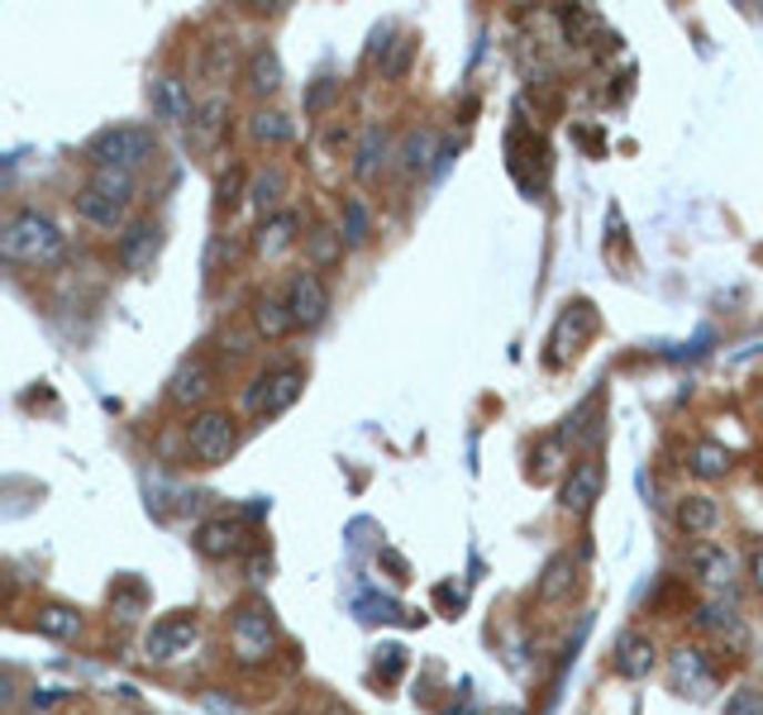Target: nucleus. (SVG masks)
<instances>
[{
  "instance_id": "1",
  "label": "nucleus",
  "mask_w": 763,
  "mask_h": 715,
  "mask_svg": "<svg viewBox=\"0 0 763 715\" xmlns=\"http://www.w3.org/2000/svg\"><path fill=\"white\" fill-rule=\"evenodd\" d=\"M130 201H134V182H130V172H115V167H95L87 186L77 191L82 219H91V225H101V229H115L124 211H130Z\"/></svg>"
},
{
  "instance_id": "2",
  "label": "nucleus",
  "mask_w": 763,
  "mask_h": 715,
  "mask_svg": "<svg viewBox=\"0 0 763 715\" xmlns=\"http://www.w3.org/2000/svg\"><path fill=\"white\" fill-rule=\"evenodd\" d=\"M0 253H6L10 263H48L62 253V234L48 215L20 211V215L6 219V229H0Z\"/></svg>"
},
{
  "instance_id": "3",
  "label": "nucleus",
  "mask_w": 763,
  "mask_h": 715,
  "mask_svg": "<svg viewBox=\"0 0 763 715\" xmlns=\"http://www.w3.org/2000/svg\"><path fill=\"white\" fill-rule=\"evenodd\" d=\"M157 149V139L149 130H139V124H115V130H105V134H95L91 139V163L95 167H115V172H134L143 167L153 157Z\"/></svg>"
},
{
  "instance_id": "4",
  "label": "nucleus",
  "mask_w": 763,
  "mask_h": 715,
  "mask_svg": "<svg viewBox=\"0 0 763 715\" xmlns=\"http://www.w3.org/2000/svg\"><path fill=\"white\" fill-rule=\"evenodd\" d=\"M234 443H238V429H234L230 410H205V416H196L186 425V449L201 468L225 463V458L234 453Z\"/></svg>"
},
{
  "instance_id": "5",
  "label": "nucleus",
  "mask_w": 763,
  "mask_h": 715,
  "mask_svg": "<svg viewBox=\"0 0 763 715\" xmlns=\"http://www.w3.org/2000/svg\"><path fill=\"white\" fill-rule=\"evenodd\" d=\"M230 644H234V658H238V663H263V658H273L277 630H273V615H267V606H258V601L238 606L234 620H230Z\"/></svg>"
},
{
  "instance_id": "6",
  "label": "nucleus",
  "mask_w": 763,
  "mask_h": 715,
  "mask_svg": "<svg viewBox=\"0 0 763 715\" xmlns=\"http://www.w3.org/2000/svg\"><path fill=\"white\" fill-rule=\"evenodd\" d=\"M301 391H306V372H301V368H273V372H263L248 387L244 406L253 410V416H282L286 406H296Z\"/></svg>"
},
{
  "instance_id": "7",
  "label": "nucleus",
  "mask_w": 763,
  "mask_h": 715,
  "mask_svg": "<svg viewBox=\"0 0 763 715\" xmlns=\"http://www.w3.org/2000/svg\"><path fill=\"white\" fill-rule=\"evenodd\" d=\"M191 644H196V620H191V615L157 620V625L149 630V640H143L149 663H177L182 654H191Z\"/></svg>"
},
{
  "instance_id": "8",
  "label": "nucleus",
  "mask_w": 763,
  "mask_h": 715,
  "mask_svg": "<svg viewBox=\"0 0 763 715\" xmlns=\"http://www.w3.org/2000/svg\"><path fill=\"white\" fill-rule=\"evenodd\" d=\"M601 482H607V472H601V458L597 453L578 458V463H572V472H568V482H563V491H559L563 511L587 515V511H592V501L601 497Z\"/></svg>"
},
{
  "instance_id": "9",
  "label": "nucleus",
  "mask_w": 763,
  "mask_h": 715,
  "mask_svg": "<svg viewBox=\"0 0 763 715\" xmlns=\"http://www.w3.org/2000/svg\"><path fill=\"white\" fill-rule=\"evenodd\" d=\"M286 306H292V320H296V329L306 325V329H315L329 315V292H325V282L315 277V273H296L292 277V286H286Z\"/></svg>"
},
{
  "instance_id": "10",
  "label": "nucleus",
  "mask_w": 763,
  "mask_h": 715,
  "mask_svg": "<svg viewBox=\"0 0 763 715\" xmlns=\"http://www.w3.org/2000/svg\"><path fill=\"white\" fill-rule=\"evenodd\" d=\"M153 110H157V120H167V124H191L196 120V105H191V91L182 76H157L153 82Z\"/></svg>"
},
{
  "instance_id": "11",
  "label": "nucleus",
  "mask_w": 763,
  "mask_h": 715,
  "mask_svg": "<svg viewBox=\"0 0 763 715\" xmlns=\"http://www.w3.org/2000/svg\"><path fill=\"white\" fill-rule=\"evenodd\" d=\"M157 234H163V229H157L153 219H134V225L120 234V263L130 267V273H143V267L153 263V253H157Z\"/></svg>"
},
{
  "instance_id": "12",
  "label": "nucleus",
  "mask_w": 763,
  "mask_h": 715,
  "mask_svg": "<svg viewBox=\"0 0 763 715\" xmlns=\"http://www.w3.org/2000/svg\"><path fill=\"white\" fill-rule=\"evenodd\" d=\"M688 568H692V578H702L706 586H730V578H735V559L715 544H692Z\"/></svg>"
},
{
  "instance_id": "13",
  "label": "nucleus",
  "mask_w": 763,
  "mask_h": 715,
  "mask_svg": "<svg viewBox=\"0 0 763 715\" xmlns=\"http://www.w3.org/2000/svg\"><path fill=\"white\" fill-rule=\"evenodd\" d=\"M238 539H244L238 520H205L191 544H196V553H205V559H230V553H238Z\"/></svg>"
},
{
  "instance_id": "14",
  "label": "nucleus",
  "mask_w": 763,
  "mask_h": 715,
  "mask_svg": "<svg viewBox=\"0 0 763 715\" xmlns=\"http://www.w3.org/2000/svg\"><path fill=\"white\" fill-rule=\"evenodd\" d=\"M616 673L620 677H649L654 673V644L644 634H620L616 640Z\"/></svg>"
},
{
  "instance_id": "15",
  "label": "nucleus",
  "mask_w": 763,
  "mask_h": 715,
  "mask_svg": "<svg viewBox=\"0 0 763 715\" xmlns=\"http://www.w3.org/2000/svg\"><path fill=\"white\" fill-rule=\"evenodd\" d=\"M172 401L177 406H196V401H205L211 396V368H205L201 358H191V362H182L177 368V377H172Z\"/></svg>"
},
{
  "instance_id": "16",
  "label": "nucleus",
  "mask_w": 763,
  "mask_h": 715,
  "mask_svg": "<svg viewBox=\"0 0 763 715\" xmlns=\"http://www.w3.org/2000/svg\"><path fill=\"white\" fill-rule=\"evenodd\" d=\"M282 86V58L273 53V48H253V58H248V91L253 95H273Z\"/></svg>"
},
{
  "instance_id": "17",
  "label": "nucleus",
  "mask_w": 763,
  "mask_h": 715,
  "mask_svg": "<svg viewBox=\"0 0 763 715\" xmlns=\"http://www.w3.org/2000/svg\"><path fill=\"white\" fill-rule=\"evenodd\" d=\"M382 153H387V130H382V124H368V130H363V139H358V153H354V177L358 182H373L377 177Z\"/></svg>"
},
{
  "instance_id": "18",
  "label": "nucleus",
  "mask_w": 763,
  "mask_h": 715,
  "mask_svg": "<svg viewBox=\"0 0 763 715\" xmlns=\"http://www.w3.org/2000/svg\"><path fill=\"white\" fill-rule=\"evenodd\" d=\"M439 153H435V134L429 130H410L406 143H401V167L410 172V177H420V172H435Z\"/></svg>"
},
{
  "instance_id": "19",
  "label": "nucleus",
  "mask_w": 763,
  "mask_h": 715,
  "mask_svg": "<svg viewBox=\"0 0 763 715\" xmlns=\"http://www.w3.org/2000/svg\"><path fill=\"white\" fill-rule=\"evenodd\" d=\"M678 524H682L688 534H711L715 524H721V505H715L711 497H682Z\"/></svg>"
},
{
  "instance_id": "20",
  "label": "nucleus",
  "mask_w": 763,
  "mask_h": 715,
  "mask_svg": "<svg viewBox=\"0 0 763 715\" xmlns=\"http://www.w3.org/2000/svg\"><path fill=\"white\" fill-rule=\"evenodd\" d=\"M253 320H258V334L267 339H282V334H292L296 320H292V306L277 296H258V306H253Z\"/></svg>"
},
{
  "instance_id": "21",
  "label": "nucleus",
  "mask_w": 763,
  "mask_h": 715,
  "mask_svg": "<svg viewBox=\"0 0 763 715\" xmlns=\"http://www.w3.org/2000/svg\"><path fill=\"white\" fill-rule=\"evenodd\" d=\"M225 115H230L225 95H211V101H205V105L196 110V120H191V134H196L201 149H215L220 130H225Z\"/></svg>"
},
{
  "instance_id": "22",
  "label": "nucleus",
  "mask_w": 763,
  "mask_h": 715,
  "mask_svg": "<svg viewBox=\"0 0 763 715\" xmlns=\"http://www.w3.org/2000/svg\"><path fill=\"white\" fill-rule=\"evenodd\" d=\"M572 582H578V568H572L568 553H559V559H549L545 578H539V601H559V596H568Z\"/></svg>"
},
{
  "instance_id": "23",
  "label": "nucleus",
  "mask_w": 763,
  "mask_h": 715,
  "mask_svg": "<svg viewBox=\"0 0 763 715\" xmlns=\"http://www.w3.org/2000/svg\"><path fill=\"white\" fill-rule=\"evenodd\" d=\"M34 625H39V634H48V640H77V634H82V615L72 606H43Z\"/></svg>"
},
{
  "instance_id": "24",
  "label": "nucleus",
  "mask_w": 763,
  "mask_h": 715,
  "mask_svg": "<svg viewBox=\"0 0 763 715\" xmlns=\"http://www.w3.org/2000/svg\"><path fill=\"white\" fill-rule=\"evenodd\" d=\"M306 258L315 273H325V267H334L344 258V234H334V229H315L306 234Z\"/></svg>"
},
{
  "instance_id": "25",
  "label": "nucleus",
  "mask_w": 763,
  "mask_h": 715,
  "mask_svg": "<svg viewBox=\"0 0 763 715\" xmlns=\"http://www.w3.org/2000/svg\"><path fill=\"white\" fill-rule=\"evenodd\" d=\"M688 468H692L696 477H725V472H730V449H725V443H715V439H702V443L692 449Z\"/></svg>"
},
{
  "instance_id": "26",
  "label": "nucleus",
  "mask_w": 763,
  "mask_h": 715,
  "mask_svg": "<svg viewBox=\"0 0 763 715\" xmlns=\"http://www.w3.org/2000/svg\"><path fill=\"white\" fill-rule=\"evenodd\" d=\"M296 238V219L292 215H277V219H263V229H258V248L263 253H282L286 244Z\"/></svg>"
},
{
  "instance_id": "27",
  "label": "nucleus",
  "mask_w": 763,
  "mask_h": 715,
  "mask_svg": "<svg viewBox=\"0 0 763 715\" xmlns=\"http://www.w3.org/2000/svg\"><path fill=\"white\" fill-rule=\"evenodd\" d=\"M368 234H373L368 205H363L358 196H348L344 201V238H348V244H368Z\"/></svg>"
},
{
  "instance_id": "28",
  "label": "nucleus",
  "mask_w": 763,
  "mask_h": 715,
  "mask_svg": "<svg viewBox=\"0 0 763 715\" xmlns=\"http://www.w3.org/2000/svg\"><path fill=\"white\" fill-rule=\"evenodd\" d=\"M253 139L258 143H286L292 139V120L277 115V110H263V115H253Z\"/></svg>"
},
{
  "instance_id": "29",
  "label": "nucleus",
  "mask_w": 763,
  "mask_h": 715,
  "mask_svg": "<svg viewBox=\"0 0 763 715\" xmlns=\"http://www.w3.org/2000/svg\"><path fill=\"white\" fill-rule=\"evenodd\" d=\"M696 625L702 630H735L740 634V615H735V606H725V601H706L702 611H696Z\"/></svg>"
},
{
  "instance_id": "30",
  "label": "nucleus",
  "mask_w": 763,
  "mask_h": 715,
  "mask_svg": "<svg viewBox=\"0 0 763 715\" xmlns=\"http://www.w3.org/2000/svg\"><path fill=\"white\" fill-rule=\"evenodd\" d=\"M673 677L678 682H702L706 677L702 654H696V648H678V654H673Z\"/></svg>"
},
{
  "instance_id": "31",
  "label": "nucleus",
  "mask_w": 763,
  "mask_h": 715,
  "mask_svg": "<svg viewBox=\"0 0 763 715\" xmlns=\"http://www.w3.org/2000/svg\"><path fill=\"white\" fill-rule=\"evenodd\" d=\"M410 53H416V39H396V43H391V58L382 62V76H391V82H396V76H406Z\"/></svg>"
},
{
  "instance_id": "32",
  "label": "nucleus",
  "mask_w": 763,
  "mask_h": 715,
  "mask_svg": "<svg viewBox=\"0 0 763 715\" xmlns=\"http://www.w3.org/2000/svg\"><path fill=\"white\" fill-rule=\"evenodd\" d=\"M277 201H282V172H267V177L253 182V205L258 211H273Z\"/></svg>"
},
{
  "instance_id": "33",
  "label": "nucleus",
  "mask_w": 763,
  "mask_h": 715,
  "mask_svg": "<svg viewBox=\"0 0 763 715\" xmlns=\"http://www.w3.org/2000/svg\"><path fill=\"white\" fill-rule=\"evenodd\" d=\"M725 715H763V692L740 687V692L725 702Z\"/></svg>"
},
{
  "instance_id": "34",
  "label": "nucleus",
  "mask_w": 763,
  "mask_h": 715,
  "mask_svg": "<svg viewBox=\"0 0 763 715\" xmlns=\"http://www.w3.org/2000/svg\"><path fill=\"white\" fill-rule=\"evenodd\" d=\"M334 91H339V82H334V76H321V82L306 91V115H321V110L334 101Z\"/></svg>"
},
{
  "instance_id": "35",
  "label": "nucleus",
  "mask_w": 763,
  "mask_h": 715,
  "mask_svg": "<svg viewBox=\"0 0 763 715\" xmlns=\"http://www.w3.org/2000/svg\"><path fill=\"white\" fill-rule=\"evenodd\" d=\"M382 654H387V658H377V667H382V673H387V677H396V673H401V648H382Z\"/></svg>"
},
{
  "instance_id": "36",
  "label": "nucleus",
  "mask_w": 763,
  "mask_h": 715,
  "mask_svg": "<svg viewBox=\"0 0 763 715\" xmlns=\"http://www.w3.org/2000/svg\"><path fill=\"white\" fill-rule=\"evenodd\" d=\"M29 702H34V711H48V706H58V702H62V692H58V687H43V692L29 696Z\"/></svg>"
},
{
  "instance_id": "37",
  "label": "nucleus",
  "mask_w": 763,
  "mask_h": 715,
  "mask_svg": "<svg viewBox=\"0 0 763 715\" xmlns=\"http://www.w3.org/2000/svg\"><path fill=\"white\" fill-rule=\"evenodd\" d=\"M238 201V172H230L225 182H220V205H234Z\"/></svg>"
},
{
  "instance_id": "38",
  "label": "nucleus",
  "mask_w": 763,
  "mask_h": 715,
  "mask_svg": "<svg viewBox=\"0 0 763 715\" xmlns=\"http://www.w3.org/2000/svg\"><path fill=\"white\" fill-rule=\"evenodd\" d=\"M253 582H267V572H273V563H267V559H253Z\"/></svg>"
},
{
  "instance_id": "39",
  "label": "nucleus",
  "mask_w": 763,
  "mask_h": 715,
  "mask_svg": "<svg viewBox=\"0 0 763 715\" xmlns=\"http://www.w3.org/2000/svg\"><path fill=\"white\" fill-rule=\"evenodd\" d=\"M750 572H754V586H759V596H763V549L754 553V563H750Z\"/></svg>"
},
{
  "instance_id": "40",
  "label": "nucleus",
  "mask_w": 763,
  "mask_h": 715,
  "mask_svg": "<svg viewBox=\"0 0 763 715\" xmlns=\"http://www.w3.org/2000/svg\"><path fill=\"white\" fill-rule=\"evenodd\" d=\"M759 410H763V387H759Z\"/></svg>"
}]
</instances>
